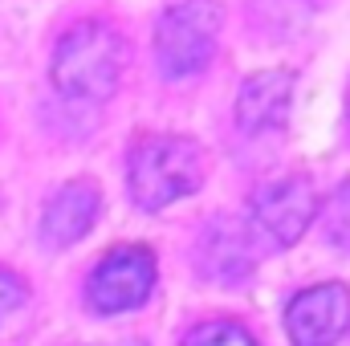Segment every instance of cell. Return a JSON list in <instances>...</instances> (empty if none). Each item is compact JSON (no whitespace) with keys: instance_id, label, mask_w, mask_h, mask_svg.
I'll list each match as a JSON object with an SVG mask.
<instances>
[{"instance_id":"cell-8","label":"cell","mask_w":350,"mask_h":346,"mask_svg":"<svg viewBox=\"0 0 350 346\" xmlns=\"http://www.w3.org/2000/svg\"><path fill=\"white\" fill-rule=\"evenodd\" d=\"M289 98H293V78L285 70H265L253 74L241 98H237V122L245 131H269V127H281L285 114H289Z\"/></svg>"},{"instance_id":"cell-4","label":"cell","mask_w":350,"mask_h":346,"mask_svg":"<svg viewBox=\"0 0 350 346\" xmlns=\"http://www.w3.org/2000/svg\"><path fill=\"white\" fill-rule=\"evenodd\" d=\"M151 285H155V257L143 245H122L98 261V269L90 273L86 297L98 314H118L147 302Z\"/></svg>"},{"instance_id":"cell-3","label":"cell","mask_w":350,"mask_h":346,"mask_svg":"<svg viewBox=\"0 0 350 346\" xmlns=\"http://www.w3.org/2000/svg\"><path fill=\"white\" fill-rule=\"evenodd\" d=\"M220 33V8L212 0H179L159 16L155 53L167 78H187L208 66Z\"/></svg>"},{"instance_id":"cell-12","label":"cell","mask_w":350,"mask_h":346,"mask_svg":"<svg viewBox=\"0 0 350 346\" xmlns=\"http://www.w3.org/2000/svg\"><path fill=\"white\" fill-rule=\"evenodd\" d=\"M21 302H25V285H21V277H12L8 269H0V318L12 314Z\"/></svg>"},{"instance_id":"cell-11","label":"cell","mask_w":350,"mask_h":346,"mask_svg":"<svg viewBox=\"0 0 350 346\" xmlns=\"http://www.w3.org/2000/svg\"><path fill=\"white\" fill-rule=\"evenodd\" d=\"M326 232L334 245L350 249V183H342L334 191V200L326 204Z\"/></svg>"},{"instance_id":"cell-10","label":"cell","mask_w":350,"mask_h":346,"mask_svg":"<svg viewBox=\"0 0 350 346\" xmlns=\"http://www.w3.org/2000/svg\"><path fill=\"white\" fill-rule=\"evenodd\" d=\"M183 346H253V338H249V330L237 326V322H208V326L191 330Z\"/></svg>"},{"instance_id":"cell-9","label":"cell","mask_w":350,"mask_h":346,"mask_svg":"<svg viewBox=\"0 0 350 346\" xmlns=\"http://www.w3.org/2000/svg\"><path fill=\"white\" fill-rule=\"evenodd\" d=\"M204 265L212 277H245L249 269V245L237 224H216L204 237Z\"/></svg>"},{"instance_id":"cell-1","label":"cell","mask_w":350,"mask_h":346,"mask_svg":"<svg viewBox=\"0 0 350 346\" xmlns=\"http://www.w3.org/2000/svg\"><path fill=\"white\" fill-rule=\"evenodd\" d=\"M122 62H126V49H122L118 33L106 29V25H98V21H82V25H74L57 41L53 82L70 98L98 102V98H110L118 90Z\"/></svg>"},{"instance_id":"cell-5","label":"cell","mask_w":350,"mask_h":346,"mask_svg":"<svg viewBox=\"0 0 350 346\" xmlns=\"http://www.w3.org/2000/svg\"><path fill=\"white\" fill-rule=\"evenodd\" d=\"M314 212H318V196L306 179H277L253 196V224L273 245H293L310 228Z\"/></svg>"},{"instance_id":"cell-2","label":"cell","mask_w":350,"mask_h":346,"mask_svg":"<svg viewBox=\"0 0 350 346\" xmlns=\"http://www.w3.org/2000/svg\"><path fill=\"white\" fill-rule=\"evenodd\" d=\"M200 187V151L187 139H143L131 151V196L139 208L159 212Z\"/></svg>"},{"instance_id":"cell-7","label":"cell","mask_w":350,"mask_h":346,"mask_svg":"<svg viewBox=\"0 0 350 346\" xmlns=\"http://www.w3.org/2000/svg\"><path fill=\"white\" fill-rule=\"evenodd\" d=\"M98 187L86 183V179H74V183H66L49 204H45V216H41V237L49 241V245H74V241H82L90 228H94V220H98Z\"/></svg>"},{"instance_id":"cell-6","label":"cell","mask_w":350,"mask_h":346,"mask_svg":"<svg viewBox=\"0 0 350 346\" xmlns=\"http://www.w3.org/2000/svg\"><path fill=\"white\" fill-rule=\"evenodd\" d=\"M293 346H330L350 326V293L347 285H314L293 297L285 314Z\"/></svg>"}]
</instances>
